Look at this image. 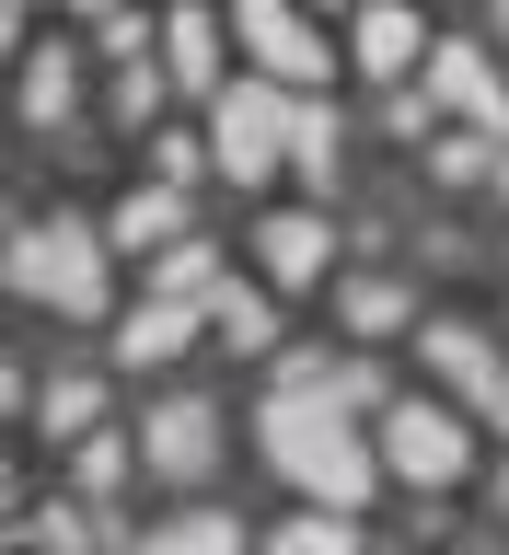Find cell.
<instances>
[{
  "mask_svg": "<svg viewBox=\"0 0 509 555\" xmlns=\"http://www.w3.org/2000/svg\"><path fill=\"white\" fill-rule=\"evenodd\" d=\"M347 382L325 371V359H290V382L267 393V451H278V475L302 486V498H325V509H359L371 498V451L347 440Z\"/></svg>",
  "mask_w": 509,
  "mask_h": 555,
  "instance_id": "6da1fadb",
  "label": "cell"
},
{
  "mask_svg": "<svg viewBox=\"0 0 509 555\" xmlns=\"http://www.w3.org/2000/svg\"><path fill=\"white\" fill-rule=\"evenodd\" d=\"M12 289L24 301H59V312H104V243L81 220H35L12 243Z\"/></svg>",
  "mask_w": 509,
  "mask_h": 555,
  "instance_id": "7a4b0ae2",
  "label": "cell"
},
{
  "mask_svg": "<svg viewBox=\"0 0 509 555\" xmlns=\"http://www.w3.org/2000/svg\"><path fill=\"white\" fill-rule=\"evenodd\" d=\"M208 139H220V163L255 185L278 151H302V104H290V93H267V81H232V93H220V128H208Z\"/></svg>",
  "mask_w": 509,
  "mask_h": 555,
  "instance_id": "3957f363",
  "label": "cell"
},
{
  "mask_svg": "<svg viewBox=\"0 0 509 555\" xmlns=\"http://www.w3.org/2000/svg\"><path fill=\"white\" fill-rule=\"evenodd\" d=\"M382 463H394V475H417V486H451V475H463V416L394 405V416H382Z\"/></svg>",
  "mask_w": 509,
  "mask_h": 555,
  "instance_id": "277c9868",
  "label": "cell"
},
{
  "mask_svg": "<svg viewBox=\"0 0 509 555\" xmlns=\"http://www.w3.org/2000/svg\"><path fill=\"white\" fill-rule=\"evenodd\" d=\"M232 24H243V47H255L278 81H313V69H325V35H313L290 0H232Z\"/></svg>",
  "mask_w": 509,
  "mask_h": 555,
  "instance_id": "5b68a950",
  "label": "cell"
},
{
  "mask_svg": "<svg viewBox=\"0 0 509 555\" xmlns=\"http://www.w3.org/2000/svg\"><path fill=\"white\" fill-rule=\"evenodd\" d=\"M139 451H151L163 475H208V451H220V416H208L198 393H174V405H151V428H139Z\"/></svg>",
  "mask_w": 509,
  "mask_h": 555,
  "instance_id": "8992f818",
  "label": "cell"
},
{
  "mask_svg": "<svg viewBox=\"0 0 509 555\" xmlns=\"http://www.w3.org/2000/svg\"><path fill=\"white\" fill-rule=\"evenodd\" d=\"M198 312H208V301H174V289H151V301H139L128 324H116V359H128V371H151V359H174V347L198 336Z\"/></svg>",
  "mask_w": 509,
  "mask_h": 555,
  "instance_id": "52a82bcc",
  "label": "cell"
},
{
  "mask_svg": "<svg viewBox=\"0 0 509 555\" xmlns=\"http://www.w3.org/2000/svg\"><path fill=\"white\" fill-rule=\"evenodd\" d=\"M429 93H441L451 116H475V128H509V104H498V69H486L475 47H441V59H429Z\"/></svg>",
  "mask_w": 509,
  "mask_h": 555,
  "instance_id": "ba28073f",
  "label": "cell"
},
{
  "mask_svg": "<svg viewBox=\"0 0 509 555\" xmlns=\"http://www.w3.org/2000/svg\"><path fill=\"white\" fill-rule=\"evenodd\" d=\"M139 555H243V520H220V509H186V520H163Z\"/></svg>",
  "mask_w": 509,
  "mask_h": 555,
  "instance_id": "9c48e42d",
  "label": "cell"
},
{
  "mask_svg": "<svg viewBox=\"0 0 509 555\" xmlns=\"http://www.w3.org/2000/svg\"><path fill=\"white\" fill-rule=\"evenodd\" d=\"M359 59H371V69H406L417 59V12H406V0H371V12H359Z\"/></svg>",
  "mask_w": 509,
  "mask_h": 555,
  "instance_id": "30bf717a",
  "label": "cell"
},
{
  "mask_svg": "<svg viewBox=\"0 0 509 555\" xmlns=\"http://www.w3.org/2000/svg\"><path fill=\"white\" fill-rule=\"evenodd\" d=\"M267 267L278 278H313V267H325V220H278V232H267Z\"/></svg>",
  "mask_w": 509,
  "mask_h": 555,
  "instance_id": "8fae6325",
  "label": "cell"
},
{
  "mask_svg": "<svg viewBox=\"0 0 509 555\" xmlns=\"http://www.w3.org/2000/svg\"><path fill=\"white\" fill-rule=\"evenodd\" d=\"M174 220H186V208H174V197H163V185H139V197H128V208H116V243H163V232H174Z\"/></svg>",
  "mask_w": 509,
  "mask_h": 555,
  "instance_id": "7c38bea8",
  "label": "cell"
},
{
  "mask_svg": "<svg viewBox=\"0 0 509 555\" xmlns=\"http://www.w3.org/2000/svg\"><path fill=\"white\" fill-rule=\"evenodd\" d=\"M347 324H359V336L406 324V289H394V278H359V289H347Z\"/></svg>",
  "mask_w": 509,
  "mask_h": 555,
  "instance_id": "4fadbf2b",
  "label": "cell"
},
{
  "mask_svg": "<svg viewBox=\"0 0 509 555\" xmlns=\"http://www.w3.org/2000/svg\"><path fill=\"white\" fill-rule=\"evenodd\" d=\"M267 555H359V532H347V520H290Z\"/></svg>",
  "mask_w": 509,
  "mask_h": 555,
  "instance_id": "5bb4252c",
  "label": "cell"
},
{
  "mask_svg": "<svg viewBox=\"0 0 509 555\" xmlns=\"http://www.w3.org/2000/svg\"><path fill=\"white\" fill-rule=\"evenodd\" d=\"M35 416H47V428H69V440H81V428H93V382H81V371H59V393H47V405H35Z\"/></svg>",
  "mask_w": 509,
  "mask_h": 555,
  "instance_id": "9a60e30c",
  "label": "cell"
},
{
  "mask_svg": "<svg viewBox=\"0 0 509 555\" xmlns=\"http://www.w3.org/2000/svg\"><path fill=\"white\" fill-rule=\"evenodd\" d=\"M24 116H69V59H35L24 69Z\"/></svg>",
  "mask_w": 509,
  "mask_h": 555,
  "instance_id": "2e32d148",
  "label": "cell"
},
{
  "mask_svg": "<svg viewBox=\"0 0 509 555\" xmlns=\"http://www.w3.org/2000/svg\"><path fill=\"white\" fill-rule=\"evenodd\" d=\"M208 59H220V35H208V12H186V24H174V69L208 81Z\"/></svg>",
  "mask_w": 509,
  "mask_h": 555,
  "instance_id": "e0dca14e",
  "label": "cell"
},
{
  "mask_svg": "<svg viewBox=\"0 0 509 555\" xmlns=\"http://www.w3.org/2000/svg\"><path fill=\"white\" fill-rule=\"evenodd\" d=\"M69 475L93 486V498H116V486H128V451H116V440H81V463H69Z\"/></svg>",
  "mask_w": 509,
  "mask_h": 555,
  "instance_id": "ac0fdd59",
  "label": "cell"
},
{
  "mask_svg": "<svg viewBox=\"0 0 509 555\" xmlns=\"http://www.w3.org/2000/svg\"><path fill=\"white\" fill-rule=\"evenodd\" d=\"M220 336H232V347H267V301H243V289H220Z\"/></svg>",
  "mask_w": 509,
  "mask_h": 555,
  "instance_id": "d6986e66",
  "label": "cell"
},
{
  "mask_svg": "<svg viewBox=\"0 0 509 555\" xmlns=\"http://www.w3.org/2000/svg\"><path fill=\"white\" fill-rule=\"evenodd\" d=\"M81 12H116V0H81Z\"/></svg>",
  "mask_w": 509,
  "mask_h": 555,
  "instance_id": "ffe728a7",
  "label": "cell"
},
{
  "mask_svg": "<svg viewBox=\"0 0 509 555\" xmlns=\"http://www.w3.org/2000/svg\"><path fill=\"white\" fill-rule=\"evenodd\" d=\"M498 24H509V0H498Z\"/></svg>",
  "mask_w": 509,
  "mask_h": 555,
  "instance_id": "44dd1931",
  "label": "cell"
},
{
  "mask_svg": "<svg viewBox=\"0 0 509 555\" xmlns=\"http://www.w3.org/2000/svg\"><path fill=\"white\" fill-rule=\"evenodd\" d=\"M498 498H509V475H498Z\"/></svg>",
  "mask_w": 509,
  "mask_h": 555,
  "instance_id": "7402d4cb",
  "label": "cell"
}]
</instances>
